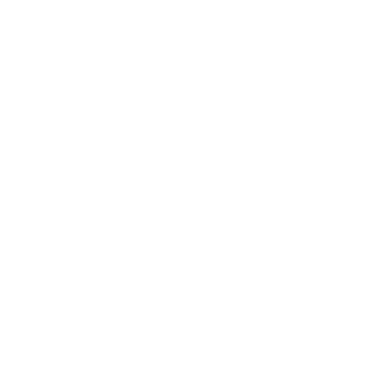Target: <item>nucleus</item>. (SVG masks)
I'll list each match as a JSON object with an SVG mask.
<instances>
[]
</instances>
